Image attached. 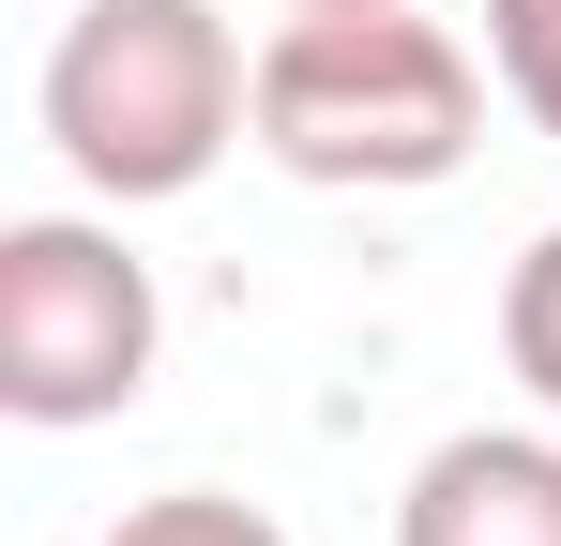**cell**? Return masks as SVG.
<instances>
[{
  "instance_id": "52a82bcc",
  "label": "cell",
  "mask_w": 561,
  "mask_h": 546,
  "mask_svg": "<svg viewBox=\"0 0 561 546\" xmlns=\"http://www.w3.org/2000/svg\"><path fill=\"white\" fill-rule=\"evenodd\" d=\"M485 61H501V91L561 137V0H485Z\"/></svg>"
},
{
  "instance_id": "8992f818",
  "label": "cell",
  "mask_w": 561,
  "mask_h": 546,
  "mask_svg": "<svg viewBox=\"0 0 561 546\" xmlns=\"http://www.w3.org/2000/svg\"><path fill=\"white\" fill-rule=\"evenodd\" d=\"M92 546H288L259 501H228V486H168V501H137V516H106Z\"/></svg>"
},
{
  "instance_id": "277c9868",
  "label": "cell",
  "mask_w": 561,
  "mask_h": 546,
  "mask_svg": "<svg viewBox=\"0 0 561 546\" xmlns=\"http://www.w3.org/2000/svg\"><path fill=\"white\" fill-rule=\"evenodd\" d=\"M394 546H561V441L547 425H470L410 470Z\"/></svg>"
},
{
  "instance_id": "3957f363",
  "label": "cell",
  "mask_w": 561,
  "mask_h": 546,
  "mask_svg": "<svg viewBox=\"0 0 561 546\" xmlns=\"http://www.w3.org/2000/svg\"><path fill=\"white\" fill-rule=\"evenodd\" d=\"M168 304L92 213H15L0 228V410L15 425H106L152 395Z\"/></svg>"
},
{
  "instance_id": "6da1fadb",
  "label": "cell",
  "mask_w": 561,
  "mask_h": 546,
  "mask_svg": "<svg viewBox=\"0 0 561 546\" xmlns=\"http://www.w3.org/2000/svg\"><path fill=\"white\" fill-rule=\"evenodd\" d=\"M485 137V61L410 0H288L259 46V152L334 197H410L456 182Z\"/></svg>"
},
{
  "instance_id": "7a4b0ae2",
  "label": "cell",
  "mask_w": 561,
  "mask_h": 546,
  "mask_svg": "<svg viewBox=\"0 0 561 546\" xmlns=\"http://www.w3.org/2000/svg\"><path fill=\"white\" fill-rule=\"evenodd\" d=\"M259 137V61L213 0H77L46 46V152L92 197H183Z\"/></svg>"
},
{
  "instance_id": "5b68a950",
  "label": "cell",
  "mask_w": 561,
  "mask_h": 546,
  "mask_svg": "<svg viewBox=\"0 0 561 546\" xmlns=\"http://www.w3.org/2000/svg\"><path fill=\"white\" fill-rule=\"evenodd\" d=\"M501 364L531 379V410L561 425V228H531V259L501 273Z\"/></svg>"
}]
</instances>
